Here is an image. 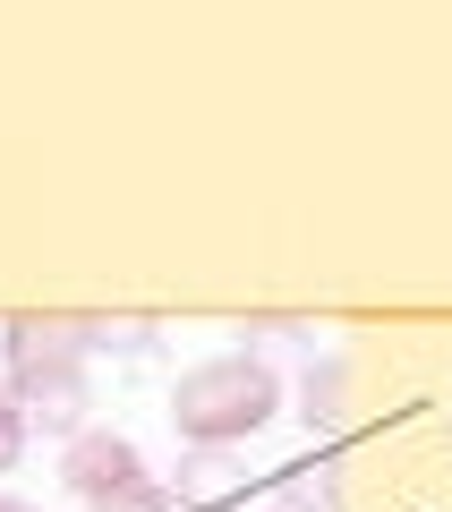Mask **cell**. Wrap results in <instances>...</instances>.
<instances>
[{"label":"cell","instance_id":"cell-1","mask_svg":"<svg viewBox=\"0 0 452 512\" xmlns=\"http://www.w3.org/2000/svg\"><path fill=\"white\" fill-rule=\"evenodd\" d=\"M0 350H9V393H18L26 427L60 444L86 436V316H0Z\"/></svg>","mask_w":452,"mask_h":512},{"label":"cell","instance_id":"cell-2","mask_svg":"<svg viewBox=\"0 0 452 512\" xmlns=\"http://www.w3.org/2000/svg\"><path fill=\"white\" fill-rule=\"evenodd\" d=\"M273 410H282V376L265 359H248V350H214L171 384V427H180L188 453H231Z\"/></svg>","mask_w":452,"mask_h":512},{"label":"cell","instance_id":"cell-3","mask_svg":"<svg viewBox=\"0 0 452 512\" xmlns=\"http://www.w3.org/2000/svg\"><path fill=\"white\" fill-rule=\"evenodd\" d=\"M60 478L86 512H180V495L145 470V453L111 427H86L77 444H60Z\"/></svg>","mask_w":452,"mask_h":512},{"label":"cell","instance_id":"cell-4","mask_svg":"<svg viewBox=\"0 0 452 512\" xmlns=\"http://www.w3.org/2000/svg\"><path fill=\"white\" fill-rule=\"evenodd\" d=\"M239 478H248V470H239L231 453H188L171 495H180V512H205V504H222V495H239Z\"/></svg>","mask_w":452,"mask_h":512},{"label":"cell","instance_id":"cell-5","mask_svg":"<svg viewBox=\"0 0 452 512\" xmlns=\"http://www.w3.org/2000/svg\"><path fill=\"white\" fill-rule=\"evenodd\" d=\"M26 461V410H18V393H9V376H0V478Z\"/></svg>","mask_w":452,"mask_h":512},{"label":"cell","instance_id":"cell-6","mask_svg":"<svg viewBox=\"0 0 452 512\" xmlns=\"http://www.w3.org/2000/svg\"><path fill=\"white\" fill-rule=\"evenodd\" d=\"M0 512H43V504H26V495H0Z\"/></svg>","mask_w":452,"mask_h":512}]
</instances>
